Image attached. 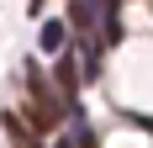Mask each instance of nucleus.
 <instances>
[{
	"mask_svg": "<svg viewBox=\"0 0 153 148\" xmlns=\"http://www.w3.org/2000/svg\"><path fill=\"white\" fill-rule=\"evenodd\" d=\"M69 21H74V32H85V37H95V27H100V37H106V5H95V0H69Z\"/></svg>",
	"mask_w": 153,
	"mask_h": 148,
	"instance_id": "1",
	"label": "nucleus"
},
{
	"mask_svg": "<svg viewBox=\"0 0 153 148\" xmlns=\"http://www.w3.org/2000/svg\"><path fill=\"white\" fill-rule=\"evenodd\" d=\"M37 43L48 48V53H63V43H69V32H63V21H42V37Z\"/></svg>",
	"mask_w": 153,
	"mask_h": 148,
	"instance_id": "2",
	"label": "nucleus"
},
{
	"mask_svg": "<svg viewBox=\"0 0 153 148\" xmlns=\"http://www.w3.org/2000/svg\"><path fill=\"white\" fill-rule=\"evenodd\" d=\"M16 148H37V143H27V138H21V143H16Z\"/></svg>",
	"mask_w": 153,
	"mask_h": 148,
	"instance_id": "3",
	"label": "nucleus"
},
{
	"mask_svg": "<svg viewBox=\"0 0 153 148\" xmlns=\"http://www.w3.org/2000/svg\"><path fill=\"white\" fill-rule=\"evenodd\" d=\"M37 5H42V0H32V11H37Z\"/></svg>",
	"mask_w": 153,
	"mask_h": 148,
	"instance_id": "4",
	"label": "nucleus"
}]
</instances>
